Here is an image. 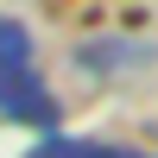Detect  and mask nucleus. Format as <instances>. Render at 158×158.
Instances as JSON below:
<instances>
[{
  "mask_svg": "<svg viewBox=\"0 0 158 158\" xmlns=\"http://www.w3.org/2000/svg\"><path fill=\"white\" fill-rule=\"evenodd\" d=\"M0 114L32 127V133H57V120H63L57 95L38 70V44L25 32V19H13V13H0Z\"/></svg>",
  "mask_w": 158,
  "mask_h": 158,
  "instance_id": "f257e3e1",
  "label": "nucleus"
},
{
  "mask_svg": "<svg viewBox=\"0 0 158 158\" xmlns=\"http://www.w3.org/2000/svg\"><path fill=\"white\" fill-rule=\"evenodd\" d=\"M25 158H158L139 146H108V139H76V133H44Z\"/></svg>",
  "mask_w": 158,
  "mask_h": 158,
  "instance_id": "7ed1b4c3",
  "label": "nucleus"
},
{
  "mask_svg": "<svg viewBox=\"0 0 158 158\" xmlns=\"http://www.w3.org/2000/svg\"><path fill=\"white\" fill-rule=\"evenodd\" d=\"M152 57H158V44H139V38H89V44H76V70H89V76L146 70Z\"/></svg>",
  "mask_w": 158,
  "mask_h": 158,
  "instance_id": "f03ea898",
  "label": "nucleus"
}]
</instances>
